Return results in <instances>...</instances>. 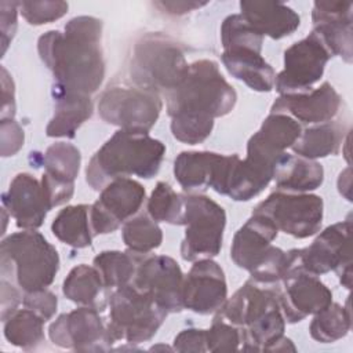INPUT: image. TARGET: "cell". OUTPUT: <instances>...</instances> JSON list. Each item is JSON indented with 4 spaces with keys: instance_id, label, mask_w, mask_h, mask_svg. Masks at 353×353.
<instances>
[{
    "instance_id": "obj_1",
    "label": "cell",
    "mask_w": 353,
    "mask_h": 353,
    "mask_svg": "<svg viewBox=\"0 0 353 353\" xmlns=\"http://www.w3.org/2000/svg\"><path fill=\"white\" fill-rule=\"evenodd\" d=\"M175 139L197 145L205 141L214 128V119L230 113L237 94L210 59L189 65L181 83L165 95Z\"/></svg>"
},
{
    "instance_id": "obj_2",
    "label": "cell",
    "mask_w": 353,
    "mask_h": 353,
    "mask_svg": "<svg viewBox=\"0 0 353 353\" xmlns=\"http://www.w3.org/2000/svg\"><path fill=\"white\" fill-rule=\"evenodd\" d=\"M101 39L102 21L87 15L72 18L63 33L40 36L39 55L52 72L55 87L88 97L97 92L105 77Z\"/></svg>"
},
{
    "instance_id": "obj_3",
    "label": "cell",
    "mask_w": 353,
    "mask_h": 353,
    "mask_svg": "<svg viewBox=\"0 0 353 353\" xmlns=\"http://www.w3.org/2000/svg\"><path fill=\"white\" fill-rule=\"evenodd\" d=\"M165 146L148 132L116 131L91 157L85 168V181L102 190L109 182L137 175L153 178L161 165Z\"/></svg>"
},
{
    "instance_id": "obj_4",
    "label": "cell",
    "mask_w": 353,
    "mask_h": 353,
    "mask_svg": "<svg viewBox=\"0 0 353 353\" xmlns=\"http://www.w3.org/2000/svg\"><path fill=\"white\" fill-rule=\"evenodd\" d=\"M216 313L241 330L244 350H266L284 334L279 290L254 280L244 283Z\"/></svg>"
},
{
    "instance_id": "obj_5",
    "label": "cell",
    "mask_w": 353,
    "mask_h": 353,
    "mask_svg": "<svg viewBox=\"0 0 353 353\" xmlns=\"http://www.w3.org/2000/svg\"><path fill=\"white\" fill-rule=\"evenodd\" d=\"M59 270L57 248L36 230L10 234L0 244L1 279L23 294L47 288Z\"/></svg>"
},
{
    "instance_id": "obj_6",
    "label": "cell",
    "mask_w": 353,
    "mask_h": 353,
    "mask_svg": "<svg viewBox=\"0 0 353 353\" xmlns=\"http://www.w3.org/2000/svg\"><path fill=\"white\" fill-rule=\"evenodd\" d=\"M277 233V228L266 216L252 214L232 241V261L247 270L251 280L263 285L273 287L285 274L287 252L272 244Z\"/></svg>"
},
{
    "instance_id": "obj_7",
    "label": "cell",
    "mask_w": 353,
    "mask_h": 353,
    "mask_svg": "<svg viewBox=\"0 0 353 353\" xmlns=\"http://www.w3.org/2000/svg\"><path fill=\"white\" fill-rule=\"evenodd\" d=\"M188 68L181 47L172 39L149 33L134 46L130 76L137 87L167 95L181 83Z\"/></svg>"
},
{
    "instance_id": "obj_8",
    "label": "cell",
    "mask_w": 353,
    "mask_h": 353,
    "mask_svg": "<svg viewBox=\"0 0 353 353\" xmlns=\"http://www.w3.org/2000/svg\"><path fill=\"white\" fill-rule=\"evenodd\" d=\"M109 307L106 332L110 345L120 339L128 343L152 339L168 314L153 298L131 284L110 294Z\"/></svg>"
},
{
    "instance_id": "obj_9",
    "label": "cell",
    "mask_w": 353,
    "mask_h": 353,
    "mask_svg": "<svg viewBox=\"0 0 353 353\" xmlns=\"http://www.w3.org/2000/svg\"><path fill=\"white\" fill-rule=\"evenodd\" d=\"M185 237L181 255L185 261L194 262L216 256L222 248L226 212L212 199L204 194H183Z\"/></svg>"
},
{
    "instance_id": "obj_10",
    "label": "cell",
    "mask_w": 353,
    "mask_h": 353,
    "mask_svg": "<svg viewBox=\"0 0 353 353\" xmlns=\"http://www.w3.org/2000/svg\"><path fill=\"white\" fill-rule=\"evenodd\" d=\"M161 109L159 94L137 85L109 87L98 102V113L103 121L131 132H149Z\"/></svg>"
},
{
    "instance_id": "obj_11",
    "label": "cell",
    "mask_w": 353,
    "mask_h": 353,
    "mask_svg": "<svg viewBox=\"0 0 353 353\" xmlns=\"http://www.w3.org/2000/svg\"><path fill=\"white\" fill-rule=\"evenodd\" d=\"M350 218L325 228L314 241L296 250L299 272L320 276L334 270L343 287H352V252H350Z\"/></svg>"
},
{
    "instance_id": "obj_12",
    "label": "cell",
    "mask_w": 353,
    "mask_h": 353,
    "mask_svg": "<svg viewBox=\"0 0 353 353\" xmlns=\"http://www.w3.org/2000/svg\"><path fill=\"white\" fill-rule=\"evenodd\" d=\"M323 200L317 194L277 190L252 211L266 216L280 232L296 239L316 234L323 222Z\"/></svg>"
},
{
    "instance_id": "obj_13",
    "label": "cell",
    "mask_w": 353,
    "mask_h": 353,
    "mask_svg": "<svg viewBox=\"0 0 353 353\" xmlns=\"http://www.w3.org/2000/svg\"><path fill=\"white\" fill-rule=\"evenodd\" d=\"M331 52L316 32L294 43L284 51V69L274 79V88L281 94H298L312 90L324 73Z\"/></svg>"
},
{
    "instance_id": "obj_14",
    "label": "cell",
    "mask_w": 353,
    "mask_h": 353,
    "mask_svg": "<svg viewBox=\"0 0 353 353\" xmlns=\"http://www.w3.org/2000/svg\"><path fill=\"white\" fill-rule=\"evenodd\" d=\"M145 188L131 178L109 182L90 208L94 234H108L131 219L143 205Z\"/></svg>"
},
{
    "instance_id": "obj_15",
    "label": "cell",
    "mask_w": 353,
    "mask_h": 353,
    "mask_svg": "<svg viewBox=\"0 0 353 353\" xmlns=\"http://www.w3.org/2000/svg\"><path fill=\"white\" fill-rule=\"evenodd\" d=\"M183 277L174 258L145 255L137 268L131 285L153 298L167 313H178L183 309Z\"/></svg>"
},
{
    "instance_id": "obj_16",
    "label": "cell",
    "mask_w": 353,
    "mask_h": 353,
    "mask_svg": "<svg viewBox=\"0 0 353 353\" xmlns=\"http://www.w3.org/2000/svg\"><path fill=\"white\" fill-rule=\"evenodd\" d=\"M48 335L54 345L77 352H99L112 347L99 310L90 306L58 316L50 325Z\"/></svg>"
},
{
    "instance_id": "obj_17",
    "label": "cell",
    "mask_w": 353,
    "mask_h": 353,
    "mask_svg": "<svg viewBox=\"0 0 353 353\" xmlns=\"http://www.w3.org/2000/svg\"><path fill=\"white\" fill-rule=\"evenodd\" d=\"M228 299V284L222 268L211 258L194 261L183 277V307L199 313H216Z\"/></svg>"
},
{
    "instance_id": "obj_18",
    "label": "cell",
    "mask_w": 353,
    "mask_h": 353,
    "mask_svg": "<svg viewBox=\"0 0 353 353\" xmlns=\"http://www.w3.org/2000/svg\"><path fill=\"white\" fill-rule=\"evenodd\" d=\"M279 301L285 321L298 323L316 314L332 302L331 290L317 277L296 272L281 281Z\"/></svg>"
},
{
    "instance_id": "obj_19",
    "label": "cell",
    "mask_w": 353,
    "mask_h": 353,
    "mask_svg": "<svg viewBox=\"0 0 353 353\" xmlns=\"http://www.w3.org/2000/svg\"><path fill=\"white\" fill-rule=\"evenodd\" d=\"M352 1H314L312 11L313 32L319 34L331 55L346 63L353 59Z\"/></svg>"
},
{
    "instance_id": "obj_20",
    "label": "cell",
    "mask_w": 353,
    "mask_h": 353,
    "mask_svg": "<svg viewBox=\"0 0 353 353\" xmlns=\"http://www.w3.org/2000/svg\"><path fill=\"white\" fill-rule=\"evenodd\" d=\"M3 207L15 219L18 228L36 230L52 208L44 192L41 181L28 172H21L11 181L1 197Z\"/></svg>"
},
{
    "instance_id": "obj_21",
    "label": "cell",
    "mask_w": 353,
    "mask_h": 353,
    "mask_svg": "<svg viewBox=\"0 0 353 353\" xmlns=\"http://www.w3.org/2000/svg\"><path fill=\"white\" fill-rule=\"evenodd\" d=\"M342 99L335 88L324 81L319 88L298 94H281L272 105V113H284L306 124L331 121L341 109Z\"/></svg>"
},
{
    "instance_id": "obj_22",
    "label": "cell",
    "mask_w": 353,
    "mask_h": 353,
    "mask_svg": "<svg viewBox=\"0 0 353 353\" xmlns=\"http://www.w3.org/2000/svg\"><path fill=\"white\" fill-rule=\"evenodd\" d=\"M302 132L301 124L288 114L270 113L262 123L261 128L250 138L247 143V156L272 163L291 148Z\"/></svg>"
},
{
    "instance_id": "obj_23",
    "label": "cell",
    "mask_w": 353,
    "mask_h": 353,
    "mask_svg": "<svg viewBox=\"0 0 353 353\" xmlns=\"http://www.w3.org/2000/svg\"><path fill=\"white\" fill-rule=\"evenodd\" d=\"M240 11L256 33L274 40L294 33L301 25L299 15L279 1H240Z\"/></svg>"
},
{
    "instance_id": "obj_24",
    "label": "cell",
    "mask_w": 353,
    "mask_h": 353,
    "mask_svg": "<svg viewBox=\"0 0 353 353\" xmlns=\"http://www.w3.org/2000/svg\"><path fill=\"white\" fill-rule=\"evenodd\" d=\"M52 97L55 109L46 134L51 138H73L79 127L91 117L92 102L88 95L65 91L55 85H52Z\"/></svg>"
},
{
    "instance_id": "obj_25",
    "label": "cell",
    "mask_w": 353,
    "mask_h": 353,
    "mask_svg": "<svg viewBox=\"0 0 353 353\" xmlns=\"http://www.w3.org/2000/svg\"><path fill=\"white\" fill-rule=\"evenodd\" d=\"M222 63L234 79L254 91L269 92L274 88L276 73L258 51L251 48L223 50Z\"/></svg>"
},
{
    "instance_id": "obj_26",
    "label": "cell",
    "mask_w": 353,
    "mask_h": 353,
    "mask_svg": "<svg viewBox=\"0 0 353 353\" xmlns=\"http://www.w3.org/2000/svg\"><path fill=\"white\" fill-rule=\"evenodd\" d=\"M223 154L214 152H182L174 161V175L186 192H201L216 181Z\"/></svg>"
},
{
    "instance_id": "obj_27",
    "label": "cell",
    "mask_w": 353,
    "mask_h": 353,
    "mask_svg": "<svg viewBox=\"0 0 353 353\" xmlns=\"http://www.w3.org/2000/svg\"><path fill=\"white\" fill-rule=\"evenodd\" d=\"M273 179L280 190L306 193L320 188L324 181V170L316 160L284 153L276 163Z\"/></svg>"
},
{
    "instance_id": "obj_28",
    "label": "cell",
    "mask_w": 353,
    "mask_h": 353,
    "mask_svg": "<svg viewBox=\"0 0 353 353\" xmlns=\"http://www.w3.org/2000/svg\"><path fill=\"white\" fill-rule=\"evenodd\" d=\"M108 290L98 269L85 263L74 266L62 285V292L69 301L81 306L95 307L99 312L109 302Z\"/></svg>"
},
{
    "instance_id": "obj_29",
    "label": "cell",
    "mask_w": 353,
    "mask_h": 353,
    "mask_svg": "<svg viewBox=\"0 0 353 353\" xmlns=\"http://www.w3.org/2000/svg\"><path fill=\"white\" fill-rule=\"evenodd\" d=\"M346 134L347 130L345 124L339 121L313 124L312 127L302 130L299 138L295 141L291 149L298 156L310 160L338 154Z\"/></svg>"
},
{
    "instance_id": "obj_30",
    "label": "cell",
    "mask_w": 353,
    "mask_h": 353,
    "mask_svg": "<svg viewBox=\"0 0 353 353\" xmlns=\"http://www.w3.org/2000/svg\"><path fill=\"white\" fill-rule=\"evenodd\" d=\"M90 208L91 205L77 204L61 210L51 223L54 236L73 248L91 245L95 234L91 226Z\"/></svg>"
},
{
    "instance_id": "obj_31",
    "label": "cell",
    "mask_w": 353,
    "mask_h": 353,
    "mask_svg": "<svg viewBox=\"0 0 353 353\" xmlns=\"http://www.w3.org/2000/svg\"><path fill=\"white\" fill-rule=\"evenodd\" d=\"M145 255L132 251H102L94 258V266L98 269L105 285L110 288L124 287L132 283L137 268Z\"/></svg>"
},
{
    "instance_id": "obj_32",
    "label": "cell",
    "mask_w": 353,
    "mask_h": 353,
    "mask_svg": "<svg viewBox=\"0 0 353 353\" xmlns=\"http://www.w3.org/2000/svg\"><path fill=\"white\" fill-rule=\"evenodd\" d=\"M349 305V299L346 306L331 302L327 307L316 313L309 325L310 336L321 343H332L346 336L352 327V313Z\"/></svg>"
},
{
    "instance_id": "obj_33",
    "label": "cell",
    "mask_w": 353,
    "mask_h": 353,
    "mask_svg": "<svg viewBox=\"0 0 353 353\" xmlns=\"http://www.w3.org/2000/svg\"><path fill=\"white\" fill-rule=\"evenodd\" d=\"M44 323L33 310L17 309L4 320V336L17 347L33 349L44 341Z\"/></svg>"
},
{
    "instance_id": "obj_34",
    "label": "cell",
    "mask_w": 353,
    "mask_h": 353,
    "mask_svg": "<svg viewBox=\"0 0 353 353\" xmlns=\"http://www.w3.org/2000/svg\"><path fill=\"white\" fill-rule=\"evenodd\" d=\"M123 241L130 251L149 255L161 245L163 232L150 215L139 214L123 225Z\"/></svg>"
},
{
    "instance_id": "obj_35",
    "label": "cell",
    "mask_w": 353,
    "mask_h": 353,
    "mask_svg": "<svg viewBox=\"0 0 353 353\" xmlns=\"http://www.w3.org/2000/svg\"><path fill=\"white\" fill-rule=\"evenodd\" d=\"M41 163L47 175L62 182L74 183L80 170L81 154L74 145L57 142L47 148L41 156Z\"/></svg>"
},
{
    "instance_id": "obj_36",
    "label": "cell",
    "mask_w": 353,
    "mask_h": 353,
    "mask_svg": "<svg viewBox=\"0 0 353 353\" xmlns=\"http://www.w3.org/2000/svg\"><path fill=\"white\" fill-rule=\"evenodd\" d=\"M183 212V196L176 193L167 182H157L148 200V214L156 222L182 225Z\"/></svg>"
},
{
    "instance_id": "obj_37",
    "label": "cell",
    "mask_w": 353,
    "mask_h": 353,
    "mask_svg": "<svg viewBox=\"0 0 353 353\" xmlns=\"http://www.w3.org/2000/svg\"><path fill=\"white\" fill-rule=\"evenodd\" d=\"M221 41L223 50L251 48L261 52L263 36L256 33L240 14H232L222 22Z\"/></svg>"
},
{
    "instance_id": "obj_38",
    "label": "cell",
    "mask_w": 353,
    "mask_h": 353,
    "mask_svg": "<svg viewBox=\"0 0 353 353\" xmlns=\"http://www.w3.org/2000/svg\"><path fill=\"white\" fill-rule=\"evenodd\" d=\"M207 352H232L237 350L243 342V332L239 327L230 324L219 316H215L212 325L205 330Z\"/></svg>"
},
{
    "instance_id": "obj_39",
    "label": "cell",
    "mask_w": 353,
    "mask_h": 353,
    "mask_svg": "<svg viewBox=\"0 0 353 353\" xmlns=\"http://www.w3.org/2000/svg\"><path fill=\"white\" fill-rule=\"evenodd\" d=\"M65 1H19V11L30 25L50 23L68 12Z\"/></svg>"
},
{
    "instance_id": "obj_40",
    "label": "cell",
    "mask_w": 353,
    "mask_h": 353,
    "mask_svg": "<svg viewBox=\"0 0 353 353\" xmlns=\"http://www.w3.org/2000/svg\"><path fill=\"white\" fill-rule=\"evenodd\" d=\"M22 303L25 307L33 310L44 321H47L55 314L57 306H58V299L52 291L43 288V290H37V291H32V292H25Z\"/></svg>"
},
{
    "instance_id": "obj_41",
    "label": "cell",
    "mask_w": 353,
    "mask_h": 353,
    "mask_svg": "<svg viewBox=\"0 0 353 353\" xmlns=\"http://www.w3.org/2000/svg\"><path fill=\"white\" fill-rule=\"evenodd\" d=\"M0 139H1V156H14L22 146L25 141V134L22 127L14 120L7 119L0 121Z\"/></svg>"
},
{
    "instance_id": "obj_42",
    "label": "cell",
    "mask_w": 353,
    "mask_h": 353,
    "mask_svg": "<svg viewBox=\"0 0 353 353\" xmlns=\"http://www.w3.org/2000/svg\"><path fill=\"white\" fill-rule=\"evenodd\" d=\"M19 1H1L0 3V25H1V44L3 54H6L10 41L17 30V14Z\"/></svg>"
},
{
    "instance_id": "obj_43",
    "label": "cell",
    "mask_w": 353,
    "mask_h": 353,
    "mask_svg": "<svg viewBox=\"0 0 353 353\" xmlns=\"http://www.w3.org/2000/svg\"><path fill=\"white\" fill-rule=\"evenodd\" d=\"M174 349L176 352H207L205 330L188 328L174 338Z\"/></svg>"
},
{
    "instance_id": "obj_44",
    "label": "cell",
    "mask_w": 353,
    "mask_h": 353,
    "mask_svg": "<svg viewBox=\"0 0 353 353\" xmlns=\"http://www.w3.org/2000/svg\"><path fill=\"white\" fill-rule=\"evenodd\" d=\"M15 116V90L14 81L7 69L1 68V120L14 119Z\"/></svg>"
},
{
    "instance_id": "obj_45",
    "label": "cell",
    "mask_w": 353,
    "mask_h": 353,
    "mask_svg": "<svg viewBox=\"0 0 353 353\" xmlns=\"http://www.w3.org/2000/svg\"><path fill=\"white\" fill-rule=\"evenodd\" d=\"M0 285H1V319L4 321L10 314H12L17 310L18 305L23 299V292L17 285H14L12 283L4 279H1Z\"/></svg>"
},
{
    "instance_id": "obj_46",
    "label": "cell",
    "mask_w": 353,
    "mask_h": 353,
    "mask_svg": "<svg viewBox=\"0 0 353 353\" xmlns=\"http://www.w3.org/2000/svg\"><path fill=\"white\" fill-rule=\"evenodd\" d=\"M205 4L207 3H199V1H157L156 3L157 7H160L161 10H165V12L172 15H182L196 8H200Z\"/></svg>"
},
{
    "instance_id": "obj_47",
    "label": "cell",
    "mask_w": 353,
    "mask_h": 353,
    "mask_svg": "<svg viewBox=\"0 0 353 353\" xmlns=\"http://www.w3.org/2000/svg\"><path fill=\"white\" fill-rule=\"evenodd\" d=\"M266 350H269V352H285V350H296V347L294 346L291 339H288L285 336H281L276 342H273Z\"/></svg>"
}]
</instances>
